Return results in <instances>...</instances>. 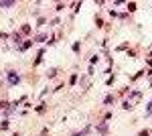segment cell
Here are the masks:
<instances>
[{
	"label": "cell",
	"instance_id": "obj_8",
	"mask_svg": "<svg viewBox=\"0 0 152 136\" xmlns=\"http://www.w3.org/2000/svg\"><path fill=\"white\" fill-rule=\"evenodd\" d=\"M22 33H24V35H26V33H31V26H29V25H24V26H22Z\"/></svg>",
	"mask_w": 152,
	"mask_h": 136
},
{
	"label": "cell",
	"instance_id": "obj_5",
	"mask_svg": "<svg viewBox=\"0 0 152 136\" xmlns=\"http://www.w3.org/2000/svg\"><path fill=\"white\" fill-rule=\"evenodd\" d=\"M89 132V128H85V130H81V132H77V134H73V136H85Z\"/></svg>",
	"mask_w": 152,
	"mask_h": 136
},
{
	"label": "cell",
	"instance_id": "obj_3",
	"mask_svg": "<svg viewBox=\"0 0 152 136\" xmlns=\"http://www.w3.org/2000/svg\"><path fill=\"white\" fill-rule=\"evenodd\" d=\"M55 75H57V69H49L47 71V77H55Z\"/></svg>",
	"mask_w": 152,
	"mask_h": 136
},
{
	"label": "cell",
	"instance_id": "obj_4",
	"mask_svg": "<svg viewBox=\"0 0 152 136\" xmlns=\"http://www.w3.org/2000/svg\"><path fill=\"white\" fill-rule=\"evenodd\" d=\"M97 130H99V132H101V134H105V132H108V126H105V124H101V126H99Z\"/></svg>",
	"mask_w": 152,
	"mask_h": 136
},
{
	"label": "cell",
	"instance_id": "obj_6",
	"mask_svg": "<svg viewBox=\"0 0 152 136\" xmlns=\"http://www.w3.org/2000/svg\"><path fill=\"white\" fill-rule=\"evenodd\" d=\"M128 10H130V12H134V10H136V4L130 2V4H128Z\"/></svg>",
	"mask_w": 152,
	"mask_h": 136
},
{
	"label": "cell",
	"instance_id": "obj_2",
	"mask_svg": "<svg viewBox=\"0 0 152 136\" xmlns=\"http://www.w3.org/2000/svg\"><path fill=\"white\" fill-rule=\"evenodd\" d=\"M8 6H14L12 0H6V2H0V8H8Z\"/></svg>",
	"mask_w": 152,
	"mask_h": 136
},
{
	"label": "cell",
	"instance_id": "obj_7",
	"mask_svg": "<svg viewBox=\"0 0 152 136\" xmlns=\"http://www.w3.org/2000/svg\"><path fill=\"white\" fill-rule=\"evenodd\" d=\"M12 39H14V43H20V35H18V33H14Z\"/></svg>",
	"mask_w": 152,
	"mask_h": 136
},
{
	"label": "cell",
	"instance_id": "obj_9",
	"mask_svg": "<svg viewBox=\"0 0 152 136\" xmlns=\"http://www.w3.org/2000/svg\"><path fill=\"white\" fill-rule=\"evenodd\" d=\"M138 136H150V132H148V130H142V132H140Z\"/></svg>",
	"mask_w": 152,
	"mask_h": 136
},
{
	"label": "cell",
	"instance_id": "obj_1",
	"mask_svg": "<svg viewBox=\"0 0 152 136\" xmlns=\"http://www.w3.org/2000/svg\"><path fill=\"white\" fill-rule=\"evenodd\" d=\"M18 81H20V77L16 75L14 71H8V83H10V85H16Z\"/></svg>",
	"mask_w": 152,
	"mask_h": 136
}]
</instances>
